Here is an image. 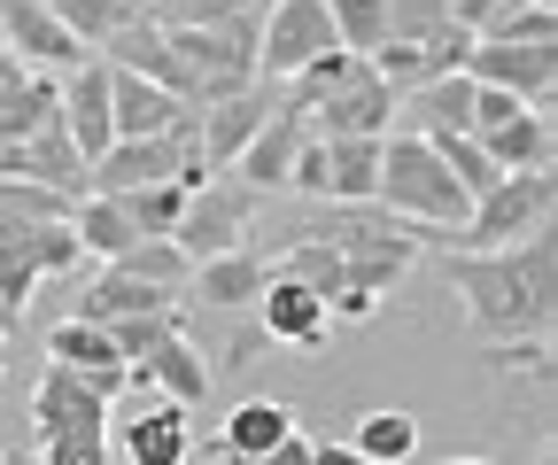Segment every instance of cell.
<instances>
[{
	"label": "cell",
	"mask_w": 558,
	"mask_h": 465,
	"mask_svg": "<svg viewBox=\"0 0 558 465\" xmlns=\"http://www.w3.org/2000/svg\"><path fill=\"white\" fill-rule=\"evenodd\" d=\"M442 280L465 303V326L481 350L497 342H550V310H558V248L550 225L512 241V248H488V256H458L442 248Z\"/></svg>",
	"instance_id": "6da1fadb"
},
{
	"label": "cell",
	"mask_w": 558,
	"mask_h": 465,
	"mask_svg": "<svg viewBox=\"0 0 558 465\" xmlns=\"http://www.w3.org/2000/svg\"><path fill=\"white\" fill-rule=\"evenodd\" d=\"M550 210H558V179H550V171H505V179L465 210V225H418V248L488 256V248H512V241L543 233Z\"/></svg>",
	"instance_id": "7a4b0ae2"
},
{
	"label": "cell",
	"mask_w": 558,
	"mask_h": 465,
	"mask_svg": "<svg viewBox=\"0 0 558 465\" xmlns=\"http://www.w3.org/2000/svg\"><path fill=\"white\" fill-rule=\"evenodd\" d=\"M32 435H39V457L54 465H109V395L47 357L39 388H32Z\"/></svg>",
	"instance_id": "3957f363"
},
{
	"label": "cell",
	"mask_w": 558,
	"mask_h": 465,
	"mask_svg": "<svg viewBox=\"0 0 558 465\" xmlns=\"http://www.w3.org/2000/svg\"><path fill=\"white\" fill-rule=\"evenodd\" d=\"M373 203L411 218V225H465V186L442 171V156L418 140V132H403V140H380V179H373Z\"/></svg>",
	"instance_id": "277c9868"
},
{
	"label": "cell",
	"mask_w": 558,
	"mask_h": 465,
	"mask_svg": "<svg viewBox=\"0 0 558 465\" xmlns=\"http://www.w3.org/2000/svg\"><path fill=\"white\" fill-rule=\"evenodd\" d=\"M194 124L202 117H179L171 132H156V140H109L94 163H86V194H132V186H202V163H194Z\"/></svg>",
	"instance_id": "5b68a950"
},
{
	"label": "cell",
	"mask_w": 558,
	"mask_h": 465,
	"mask_svg": "<svg viewBox=\"0 0 558 465\" xmlns=\"http://www.w3.org/2000/svg\"><path fill=\"white\" fill-rule=\"evenodd\" d=\"M256 203H264V194H256V186H241L233 171H226V179H202V186H186V210H179V225H171L179 256H186V264H202V256L248 248Z\"/></svg>",
	"instance_id": "8992f818"
},
{
	"label": "cell",
	"mask_w": 558,
	"mask_h": 465,
	"mask_svg": "<svg viewBox=\"0 0 558 465\" xmlns=\"http://www.w3.org/2000/svg\"><path fill=\"white\" fill-rule=\"evenodd\" d=\"M333 16H326V0H271L264 9V32H256V78L271 86H288L303 62L333 54Z\"/></svg>",
	"instance_id": "52a82bcc"
},
{
	"label": "cell",
	"mask_w": 558,
	"mask_h": 465,
	"mask_svg": "<svg viewBox=\"0 0 558 465\" xmlns=\"http://www.w3.org/2000/svg\"><path fill=\"white\" fill-rule=\"evenodd\" d=\"M403 101L380 86V71L373 62H357L318 109H303V124H311V140H388V117H396Z\"/></svg>",
	"instance_id": "ba28073f"
},
{
	"label": "cell",
	"mask_w": 558,
	"mask_h": 465,
	"mask_svg": "<svg viewBox=\"0 0 558 465\" xmlns=\"http://www.w3.org/2000/svg\"><path fill=\"white\" fill-rule=\"evenodd\" d=\"M94 62H109V71H132V78H148V86H163L179 109H202V86H194V71L179 62V47H171V32L163 24H117L109 39H101V54Z\"/></svg>",
	"instance_id": "9c48e42d"
},
{
	"label": "cell",
	"mask_w": 558,
	"mask_h": 465,
	"mask_svg": "<svg viewBox=\"0 0 558 465\" xmlns=\"http://www.w3.org/2000/svg\"><path fill=\"white\" fill-rule=\"evenodd\" d=\"M458 71L473 86L512 94L520 109H550V94H558V47H497V39H473Z\"/></svg>",
	"instance_id": "30bf717a"
},
{
	"label": "cell",
	"mask_w": 558,
	"mask_h": 465,
	"mask_svg": "<svg viewBox=\"0 0 558 465\" xmlns=\"http://www.w3.org/2000/svg\"><path fill=\"white\" fill-rule=\"evenodd\" d=\"M271 109H279V86H271V78L241 86V94L218 101V109H202V124H194V163H202V179H226L233 156L256 140V124H264Z\"/></svg>",
	"instance_id": "8fae6325"
},
{
	"label": "cell",
	"mask_w": 558,
	"mask_h": 465,
	"mask_svg": "<svg viewBox=\"0 0 558 465\" xmlns=\"http://www.w3.org/2000/svg\"><path fill=\"white\" fill-rule=\"evenodd\" d=\"M86 256V241L70 233V225H39V233H9L0 241V303L24 310L39 280H62L70 264Z\"/></svg>",
	"instance_id": "7c38bea8"
},
{
	"label": "cell",
	"mask_w": 558,
	"mask_h": 465,
	"mask_svg": "<svg viewBox=\"0 0 558 465\" xmlns=\"http://www.w3.org/2000/svg\"><path fill=\"white\" fill-rule=\"evenodd\" d=\"M0 47H9L16 62H47V71H86V47L78 39H70L62 24H54V9H47V0H0Z\"/></svg>",
	"instance_id": "4fadbf2b"
},
{
	"label": "cell",
	"mask_w": 558,
	"mask_h": 465,
	"mask_svg": "<svg viewBox=\"0 0 558 465\" xmlns=\"http://www.w3.org/2000/svg\"><path fill=\"white\" fill-rule=\"evenodd\" d=\"M311 140V124H303V109L288 101V86H279V109L256 124V140L233 156V179L241 186H256V194H279L288 186V171H295V148Z\"/></svg>",
	"instance_id": "5bb4252c"
},
{
	"label": "cell",
	"mask_w": 558,
	"mask_h": 465,
	"mask_svg": "<svg viewBox=\"0 0 558 465\" xmlns=\"http://www.w3.org/2000/svg\"><path fill=\"white\" fill-rule=\"evenodd\" d=\"M465 47H473V32H435V39H411V47H380L373 54V71H380V86L396 94V101H411L418 86H435V78H450L458 62H465Z\"/></svg>",
	"instance_id": "9a60e30c"
},
{
	"label": "cell",
	"mask_w": 558,
	"mask_h": 465,
	"mask_svg": "<svg viewBox=\"0 0 558 465\" xmlns=\"http://www.w3.org/2000/svg\"><path fill=\"white\" fill-rule=\"evenodd\" d=\"M47 357L70 365V372H86L109 404L132 388V372H124V357H117V342H109V326H94V318H62L54 334H47Z\"/></svg>",
	"instance_id": "2e32d148"
},
{
	"label": "cell",
	"mask_w": 558,
	"mask_h": 465,
	"mask_svg": "<svg viewBox=\"0 0 558 465\" xmlns=\"http://www.w3.org/2000/svg\"><path fill=\"white\" fill-rule=\"evenodd\" d=\"M418 256H427V248H418V225H396V233H373V241H349V248H341V280L380 303Z\"/></svg>",
	"instance_id": "e0dca14e"
},
{
	"label": "cell",
	"mask_w": 558,
	"mask_h": 465,
	"mask_svg": "<svg viewBox=\"0 0 558 465\" xmlns=\"http://www.w3.org/2000/svg\"><path fill=\"white\" fill-rule=\"evenodd\" d=\"M78 318L109 326V318H179V287H156V280H132L117 264H101V280L78 295Z\"/></svg>",
	"instance_id": "ac0fdd59"
},
{
	"label": "cell",
	"mask_w": 558,
	"mask_h": 465,
	"mask_svg": "<svg viewBox=\"0 0 558 465\" xmlns=\"http://www.w3.org/2000/svg\"><path fill=\"white\" fill-rule=\"evenodd\" d=\"M179 117H202V109H179L163 86L132 78V71H109V132L117 140H156V132H171Z\"/></svg>",
	"instance_id": "d6986e66"
},
{
	"label": "cell",
	"mask_w": 558,
	"mask_h": 465,
	"mask_svg": "<svg viewBox=\"0 0 558 465\" xmlns=\"http://www.w3.org/2000/svg\"><path fill=\"white\" fill-rule=\"evenodd\" d=\"M62 132H70V148H78L86 163L117 140L109 132V62H86V71L62 78Z\"/></svg>",
	"instance_id": "ffe728a7"
},
{
	"label": "cell",
	"mask_w": 558,
	"mask_h": 465,
	"mask_svg": "<svg viewBox=\"0 0 558 465\" xmlns=\"http://www.w3.org/2000/svg\"><path fill=\"white\" fill-rule=\"evenodd\" d=\"M256 318H264V334H271V342H288V350H318V342L333 334L326 303H318V295H303L295 280H264Z\"/></svg>",
	"instance_id": "44dd1931"
},
{
	"label": "cell",
	"mask_w": 558,
	"mask_h": 465,
	"mask_svg": "<svg viewBox=\"0 0 558 465\" xmlns=\"http://www.w3.org/2000/svg\"><path fill=\"white\" fill-rule=\"evenodd\" d=\"M264 280H271V264L256 248H226V256H202L186 272V295L194 303H218V310H241V303L264 295Z\"/></svg>",
	"instance_id": "7402d4cb"
},
{
	"label": "cell",
	"mask_w": 558,
	"mask_h": 465,
	"mask_svg": "<svg viewBox=\"0 0 558 465\" xmlns=\"http://www.w3.org/2000/svg\"><path fill=\"white\" fill-rule=\"evenodd\" d=\"M132 380H156V388L171 395V404H186V412L209 395V365H202V350H194V334H186V326H171V334H163L148 357L132 365Z\"/></svg>",
	"instance_id": "603a6c76"
},
{
	"label": "cell",
	"mask_w": 558,
	"mask_h": 465,
	"mask_svg": "<svg viewBox=\"0 0 558 465\" xmlns=\"http://www.w3.org/2000/svg\"><path fill=\"white\" fill-rule=\"evenodd\" d=\"M473 140H481V156L497 171H550V109H520L505 124L473 132Z\"/></svg>",
	"instance_id": "cb8c5ba5"
},
{
	"label": "cell",
	"mask_w": 558,
	"mask_h": 465,
	"mask_svg": "<svg viewBox=\"0 0 558 465\" xmlns=\"http://www.w3.org/2000/svg\"><path fill=\"white\" fill-rule=\"evenodd\" d=\"M186 450H194V435H186V404H163L156 412H140V419H124V457L132 465H186Z\"/></svg>",
	"instance_id": "d4e9b609"
},
{
	"label": "cell",
	"mask_w": 558,
	"mask_h": 465,
	"mask_svg": "<svg viewBox=\"0 0 558 465\" xmlns=\"http://www.w3.org/2000/svg\"><path fill=\"white\" fill-rule=\"evenodd\" d=\"M318 148H326L318 203H373V179H380V140H318Z\"/></svg>",
	"instance_id": "484cf974"
},
{
	"label": "cell",
	"mask_w": 558,
	"mask_h": 465,
	"mask_svg": "<svg viewBox=\"0 0 558 465\" xmlns=\"http://www.w3.org/2000/svg\"><path fill=\"white\" fill-rule=\"evenodd\" d=\"M78 194L62 186H32V179H0V241L9 233H39V225H70Z\"/></svg>",
	"instance_id": "4316f807"
},
{
	"label": "cell",
	"mask_w": 558,
	"mask_h": 465,
	"mask_svg": "<svg viewBox=\"0 0 558 465\" xmlns=\"http://www.w3.org/2000/svg\"><path fill=\"white\" fill-rule=\"evenodd\" d=\"M288 435H295L288 404H271V395H248V404L226 419V435H218V457H248V450H271V442H288Z\"/></svg>",
	"instance_id": "83f0119b"
},
{
	"label": "cell",
	"mask_w": 558,
	"mask_h": 465,
	"mask_svg": "<svg viewBox=\"0 0 558 465\" xmlns=\"http://www.w3.org/2000/svg\"><path fill=\"white\" fill-rule=\"evenodd\" d=\"M70 233L86 241V256H124L132 241H140V225L124 218V203H109V194H78V210H70Z\"/></svg>",
	"instance_id": "f1b7e54d"
},
{
	"label": "cell",
	"mask_w": 558,
	"mask_h": 465,
	"mask_svg": "<svg viewBox=\"0 0 558 465\" xmlns=\"http://www.w3.org/2000/svg\"><path fill=\"white\" fill-rule=\"evenodd\" d=\"M271 280H295L303 295H318V303H333L349 280H341V248H326V241H295V248H279L271 256Z\"/></svg>",
	"instance_id": "f546056e"
},
{
	"label": "cell",
	"mask_w": 558,
	"mask_h": 465,
	"mask_svg": "<svg viewBox=\"0 0 558 465\" xmlns=\"http://www.w3.org/2000/svg\"><path fill=\"white\" fill-rule=\"evenodd\" d=\"M54 117H62L54 78H16L9 94H0V148H9V140H32V132H47Z\"/></svg>",
	"instance_id": "4dcf8cb0"
},
{
	"label": "cell",
	"mask_w": 558,
	"mask_h": 465,
	"mask_svg": "<svg viewBox=\"0 0 558 465\" xmlns=\"http://www.w3.org/2000/svg\"><path fill=\"white\" fill-rule=\"evenodd\" d=\"M411 109H418V132H427V140H435V132H473V78L450 71L435 86H418Z\"/></svg>",
	"instance_id": "1f68e13d"
},
{
	"label": "cell",
	"mask_w": 558,
	"mask_h": 465,
	"mask_svg": "<svg viewBox=\"0 0 558 465\" xmlns=\"http://www.w3.org/2000/svg\"><path fill=\"white\" fill-rule=\"evenodd\" d=\"M349 450H357L365 465H403L418 450V419L411 412H365L357 435H349Z\"/></svg>",
	"instance_id": "d6a6232c"
},
{
	"label": "cell",
	"mask_w": 558,
	"mask_h": 465,
	"mask_svg": "<svg viewBox=\"0 0 558 465\" xmlns=\"http://www.w3.org/2000/svg\"><path fill=\"white\" fill-rule=\"evenodd\" d=\"M109 203H124V218L140 225V241H171L179 210H186V186L163 179V186H132V194H109Z\"/></svg>",
	"instance_id": "836d02e7"
},
{
	"label": "cell",
	"mask_w": 558,
	"mask_h": 465,
	"mask_svg": "<svg viewBox=\"0 0 558 465\" xmlns=\"http://www.w3.org/2000/svg\"><path fill=\"white\" fill-rule=\"evenodd\" d=\"M47 9H54V24L78 39L86 54H101V39L117 24H132V0H47Z\"/></svg>",
	"instance_id": "e575fe53"
},
{
	"label": "cell",
	"mask_w": 558,
	"mask_h": 465,
	"mask_svg": "<svg viewBox=\"0 0 558 465\" xmlns=\"http://www.w3.org/2000/svg\"><path fill=\"white\" fill-rule=\"evenodd\" d=\"M326 16H333V39L349 54H380L388 47V0H326Z\"/></svg>",
	"instance_id": "d590c367"
},
{
	"label": "cell",
	"mask_w": 558,
	"mask_h": 465,
	"mask_svg": "<svg viewBox=\"0 0 558 465\" xmlns=\"http://www.w3.org/2000/svg\"><path fill=\"white\" fill-rule=\"evenodd\" d=\"M473 39H497V47H550V39H558V16L543 9V0H505V9L488 16Z\"/></svg>",
	"instance_id": "8d00e7d4"
},
{
	"label": "cell",
	"mask_w": 558,
	"mask_h": 465,
	"mask_svg": "<svg viewBox=\"0 0 558 465\" xmlns=\"http://www.w3.org/2000/svg\"><path fill=\"white\" fill-rule=\"evenodd\" d=\"M117 272H132V280H156V287H186V272L194 264L179 256V241H132L124 256H109Z\"/></svg>",
	"instance_id": "74e56055"
},
{
	"label": "cell",
	"mask_w": 558,
	"mask_h": 465,
	"mask_svg": "<svg viewBox=\"0 0 558 465\" xmlns=\"http://www.w3.org/2000/svg\"><path fill=\"white\" fill-rule=\"evenodd\" d=\"M435 32H450V9H442V0H388V47L435 39Z\"/></svg>",
	"instance_id": "f35d334b"
},
{
	"label": "cell",
	"mask_w": 558,
	"mask_h": 465,
	"mask_svg": "<svg viewBox=\"0 0 558 465\" xmlns=\"http://www.w3.org/2000/svg\"><path fill=\"white\" fill-rule=\"evenodd\" d=\"M218 465H311V442L288 435V442H271V450H248V457H218Z\"/></svg>",
	"instance_id": "ab89813d"
},
{
	"label": "cell",
	"mask_w": 558,
	"mask_h": 465,
	"mask_svg": "<svg viewBox=\"0 0 558 465\" xmlns=\"http://www.w3.org/2000/svg\"><path fill=\"white\" fill-rule=\"evenodd\" d=\"M442 9H450V24H458V32H481L488 16L505 9V0H442Z\"/></svg>",
	"instance_id": "60d3db41"
},
{
	"label": "cell",
	"mask_w": 558,
	"mask_h": 465,
	"mask_svg": "<svg viewBox=\"0 0 558 465\" xmlns=\"http://www.w3.org/2000/svg\"><path fill=\"white\" fill-rule=\"evenodd\" d=\"M373 310H380V303H373V295H357V287H341V295L326 303V318H373Z\"/></svg>",
	"instance_id": "b9f144b4"
},
{
	"label": "cell",
	"mask_w": 558,
	"mask_h": 465,
	"mask_svg": "<svg viewBox=\"0 0 558 465\" xmlns=\"http://www.w3.org/2000/svg\"><path fill=\"white\" fill-rule=\"evenodd\" d=\"M311 465H365L349 442H311Z\"/></svg>",
	"instance_id": "7bdbcfd3"
},
{
	"label": "cell",
	"mask_w": 558,
	"mask_h": 465,
	"mask_svg": "<svg viewBox=\"0 0 558 465\" xmlns=\"http://www.w3.org/2000/svg\"><path fill=\"white\" fill-rule=\"evenodd\" d=\"M0 465H54V457H39V450H0Z\"/></svg>",
	"instance_id": "ee69618b"
},
{
	"label": "cell",
	"mask_w": 558,
	"mask_h": 465,
	"mask_svg": "<svg viewBox=\"0 0 558 465\" xmlns=\"http://www.w3.org/2000/svg\"><path fill=\"white\" fill-rule=\"evenodd\" d=\"M16 318H24V310H9V303H0V350H9V334H16Z\"/></svg>",
	"instance_id": "f6af8a7d"
},
{
	"label": "cell",
	"mask_w": 558,
	"mask_h": 465,
	"mask_svg": "<svg viewBox=\"0 0 558 465\" xmlns=\"http://www.w3.org/2000/svg\"><path fill=\"white\" fill-rule=\"evenodd\" d=\"M535 465H558V450H550V442H543V457H535Z\"/></svg>",
	"instance_id": "bcb514c9"
},
{
	"label": "cell",
	"mask_w": 558,
	"mask_h": 465,
	"mask_svg": "<svg viewBox=\"0 0 558 465\" xmlns=\"http://www.w3.org/2000/svg\"><path fill=\"white\" fill-rule=\"evenodd\" d=\"M450 465H488V457H450Z\"/></svg>",
	"instance_id": "7dc6e473"
},
{
	"label": "cell",
	"mask_w": 558,
	"mask_h": 465,
	"mask_svg": "<svg viewBox=\"0 0 558 465\" xmlns=\"http://www.w3.org/2000/svg\"><path fill=\"white\" fill-rule=\"evenodd\" d=\"M256 9H264V0H256Z\"/></svg>",
	"instance_id": "c3c4849f"
},
{
	"label": "cell",
	"mask_w": 558,
	"mask_h": 465,
	"mask_svg": "<svg viewBox=\"0 0 558 465\" xmlns=\"http://www.w3.org/2000/svg\"><path fill=\"white\" fill-rule=\"evenodd\" d=\"M543 9H550V0H543Z\"/></svg>",
	"instance_id": "681fc988"
}]
</instances>
